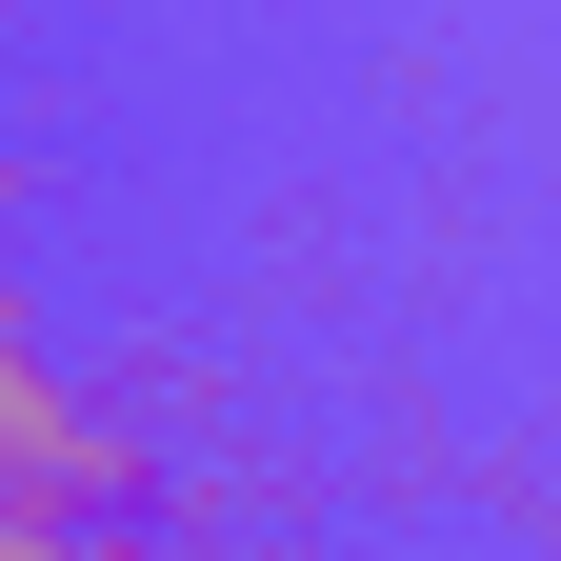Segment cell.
<instances>
[{"label": "cell", "instance_id": "obj_1", "mask_svg": "<svg viewBox=\"0 0 561 561\" xmlns=\"http://www.w3.org/2000/svg\"><path fill=\"white\" fill-rule=\"evenodd\" d=\"M0 502L41 522H161V442H140V381H60V341L0 261Z\"/></svg>", "mask_w": 561, "mask_h": 561}, {"label": "cell", "instance_id": "obj_2", "mask_svg": "<svg viewBox=\"0 0 561 561\" xmlns=\"http://www.w3.org/2000/svg\"><path fill=\"white\" fill-rule=\"evenodd\" d=\"M0 221H21V161H0Z\"/></svg>", "mask_w": 561, "mask_h": 561}]
</instances>
